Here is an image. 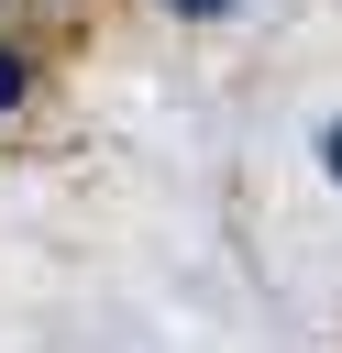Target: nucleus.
<instances>
[{
    "label": "nucleus",
    "mask_w": 342,
    "mask_h": 353,
    "mask_svg": "<svg viewBox=\"0 0 342 353\" xmlns=\"http://www.w3.org/2000/svg\"><path fill=\"white\" fill-rule=\"evenodd\" d=\"M22 99H33V55H11V44H0V121H11Z\"/></svg>",
    "instance_id": "1"
},
{
    "label": "nucleus",
    "mask_w": 342,
    "mask_h": 353,
    "mask_svg": "<svg viewBox=\"0 0 342 353\" xmlns=\"http://www.w3.org/2000/svg\"><path fill=\"white\" fill-rule=\"evenodd\" d=\"M165 11H188V22H221V11H232V0H165Z\"/></svg>",
    "instance_id": "2"
},
{
    "label": "nucleus",
    "mask_w": 342,
    "mask_h": 353,
    "mask_svg": "<svg viewBox=\"0 0 342 353\" xmlns=\"http://www.w3.org/2000/svg\"><path fill=\"white\" fill-rule=\"evenodd\" d=\"M320 165H331V176H342V121H331V132H320Z\"/></svg>",
    "instance_id": "3"
}]
</instances>
